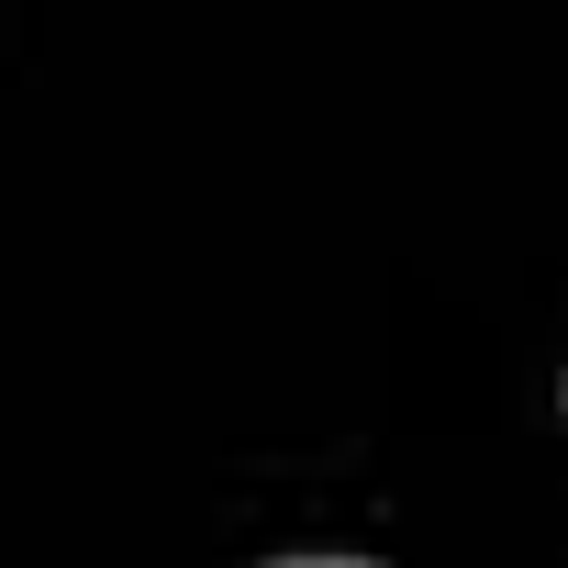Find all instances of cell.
Returning a JSON list of instances; mask_svg holds the SVG:
<instances>
[{
	"label": "cell",
	"mask_w": 568,
	"mask_h": 568,
	"mask_svg": "<svg viewBox=\"0 0 568 568\" xmlns=\"http://www.w3.org/2000/svg\"><path fill=\"white\" fill-rule=\"evenodd\" d=\"M291 568H357V557H291Z\"/></svg>",
	"instance_id": "obj_1"
}]
</instances>
